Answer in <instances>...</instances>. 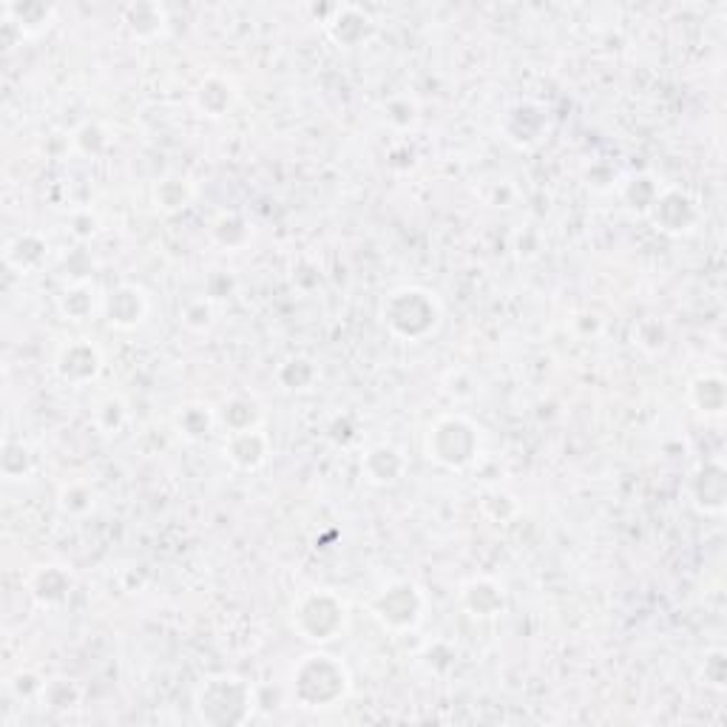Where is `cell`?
Returning <instances> with one entry per match:
<instances>
[{
    "instance_id": "6da1fadb",
    "label": "cell",
    "mask_w": 727,
    "mask_h": 727,
    "mask_svg": "<svg viewBox=\"0 0 727 727\" xmlns=\"http://www.w3.org/2000/svg\"><path fill=\"white\" fill-rule=\"evenodd\" d=\"M443 318L441 298L426 287L404 285L386 293L381 302V322L401 342H424Z\"/></svg>"
},
{
    "instance_id": "7a4b0ae2",
    "label": "cell",
    "mask_w": 727,
    "mask_h": 727,
    "mask_svg": "<svg viewBox=\"0 0 727 727\" xmlns=\"http://www.w3.org/2000/svg\"><path fill=\"white\" fill-rule=\"evenodd\" d=\"M293 694L304 708H333L350 694V670L333 654H307L293 668Z\"/></svg>"
},
{
    "instance_id": "3957f363",
    "label": "cell",
    "mask_w": 727,
    "mask_h": 727,
    "mask_svg": "<svg viewBox=\"0 0 727 727\" xmlns=\"http://www.w3.org/2000/svg\"><path fill=\"white\" fill-rule=\"evenodd\" d=\"M293 628L302 633V639L327 646L333 639L342 637L350 626V606L342 595L330 589H311L304 591L293 602Z\"/></svg>"
},
{
    "instance_id": "277c9868",
    "label": "cell",
    "mask_w": 727,
    "mask_h": 727,
    "mask_svg": "<svg viewBox=\"0 0 727 727\" xmlns=\"http://www.w3.org/2000/svg\"><path fill=\"white\" fill-rule=\"evenodd\" d=\"M424 450L438 466L461 472L481 455V430L466 415H443L426 432Z\"/></svg>"
},
{
    "instance_id": "5b68a950",
    "label": "cell",
    "mask_w": 727,
    "mask_h": 727,
    "mask_svg": "<svg viewBox=\"0 0 727 727\" xmlns=\"http://www.w3.org/2000/svg\"><path fill=\"white\" fill-rule=\"evenodd\" d=\"M375 620L390 631H412L421 626L426 613V597L421 586L410 580H395L379 591L370 602Z\"/></svg>"
},
{
    "instance_id": "8992f818",
    "label": "cell",
    "mask_w": 727,
    "mask_h": 727,
    "mask_svg": "<svg viewBox=\"0 0 727 727\" xmlns=\"http://www.w3.org/2000/svg\"><path fill=\"white\" fill-rule=\"evenodd\" d=\"M58 20V7L46 0H9L3 3V43L12 51L23 40L46 35Z\"/></svg>"
},
{
    "instance_id": "52a82bcc",
    "label": "cell",
    "mask_w": 727,
    "mask_h": 727,
    "mask_svg": "<svg viewBox=\"0 0 727 727\" xmlns=\"http://www.w3.org/2000/svg\"><path fill=\"white\" fill-rule=\"evenodd\" d=\"M322 23L327 38L338 49H358V46L370 43L375 35V18L364 7H355V3L330 7Z\"/></svg>"
},
{
    "instance_id": "ba28073f",
    "label": "cell",
    "mask_w": 727,
    "mask_h": 727,
    "mask_svg": "<svg viewBox=\"0 0 727 727\" xmlns=\"http://www.w3.org/2000/svg\"><path fill=\"white\" fill-rule=\"evenodd\" d=\"M648 216H651L654 228L662 230L668 236H682L690 234L699 222V208H696V199L690 194L679 188H665L654 197L651 208H648Z\"/></svg>"
},
{
    "instance_id": "9c48e42d",
    "label": "cell",
    "mask_w": 727,
    "mask_h": 727,
    "mask_svg": "<svg viewBox=\"0 0 727 727\" xmlns=\"http://www.w3.org/2000/svg\"><path fill=\"white\" fill-rule=\"evenodd\" d=\"M120 29L137 43H157L171 29V14L165 3L157 0H131L120 9Z\"/></svg>"
},
{
    "instance_id": "30bf717a",
    "label": "cell",
    "mask_w": 727,
    "mask_h": 727,
    "mask_svg": "<svg viewBox=\"0 0 727 727\" xmlns=\"http://www.w3.org/2000/svg\"><path fill=\"white\" fill-rule=\"evenodd\" d=\"M55 370H58V375L69 386H86L100 379L102 355L97 350V344H91L89 338H75V342H69L58 353Z\"/></svg>"
},
{
    "instance_id": "8fae6325",
    "label": "cell",
    "mask_w": 727,
    "mask_h": 727,
    "mask_svg": "<svg viewBox=\"0 0 727 727\" xmlns=\"http://www.w3.org/2000/svg\"><path fill=\"white\" fill-rule=\"evenodd\" d=\"M102 311H106L111 327L134 330L148 318L151 302H148V293L143 287L126 282V285H117L115 291L108 293L106 302H102Z\"/></svg>"
},
{
    "instance_id": "7c38bea8",
    "label": "cell",
    "mask_w": 727,
    "mask_h": 727,
    "mask_svg": "<svg viewBox=\"0 0 727 727\" xmlns=\"http://www.w3.org/2000/svg\"><path fill=\"white\" fill-rule=\"evenodd\" d=\"M71 589H75V574L66 566H38L32 571V577H29V595L43 608L63 606L71 597Z\"/></svg>"
},
{
    "instance_id": "4fadbf2b",
    "label": "cell",
    "mask_w": 727,
    "mask_h": 727,
    "mask_svg": "<svg viewBox=\"0 0 727 727\" xmlns=\"http://www.w3.org/2000/svg\"><path fill=\"white\" fill-rule=\"evenodd\" d=\"M225 458H228V461L234 463V469H239V472H256V469L265 466L267 458H271V441H267V435L259 426L242 432H228Z\"/></svg>"
},
{
    "instance_id": "5bb4252c",
    "label": "cell",
    "mask_w": 727,
    "mask_h": 727,
    "mask_svg": "<svg viewBox=\"0 0 727 727\" xmlns=\"http://www.w3.org/2000/svg\"><path fill=\"white\" fill-rule=\"evenodd\" d=\"M361 472L373 487H395L406 474V458L390 443H375L361 458Z\"/></svg>"
},
{
    "instance_id": "9a60e30c",
    "label": "cell",
    "mask_w": 727,
    "mask_h": 727,
    "mask_svg": "<svg viewBox=\"0 0 727 727\" xmlns=\"http://www.w3.org/2000/svg\"><path fill=\"white\" fill-rule=\"evenodd\" d=\"M461 606L478 620H492L507 608V591L492 577H472L469 582H463Z\"/></svg>"
},
{
    "instance_id": "2e32d148",
    "label": "cell",
    "mask_w": 727,
    "mask_h": 727,
    "mask_svg": "<svg viewBox=\"0 0 727 727\" xmlns=\"http://www.w3.org/2000/svg\"><path fill=\"white\" fill-rule=\"evenodd\" d=\"M234 82L225 75H219V71L205 75L203 80L197 82V89H194V108H197L203 117H208V120H222V117L234 108Z\"/></svg>"
},
{
    "instance_id": "e0dca14e",
    "label": "cell",
    "mask_w": 727,
    "mask_h": 727,
    "mask_svg": "<svg viewBox=\"0 0 727 727\" xmlns=\"http://www.w3.org/2000/svg\"><path fill=\"white\" fill-rule=\"evenodd\" d=\"M690 498L703 512L719 514L725 509V469L719 461H708L690 481Z\"/></svg>"
},
{
    "instance_id": "ac0fdd59",
    "label": "cell",
    "mask_w": 727,
    "mask_h": 727,
    "mask_svg": "<svg viewBox=\"0 0 727 727\" xmlns=\"http://www.w3.org/2000/svg\"><path fill=\"white\" fill-rule=\"evenodd\" d=\"M3 259H7V265L12 267V271L26 276V273L38 271V267L49 259V242L40 234H35V230H26V234L12 236V239L7 242Z\"/></svg>"
},
{
    "instance_id": "d6986e66",
    "label": "cell",
    "mask_w": 727,
    "mask_h": 727,
    "mask_svg": "<svg viewBox=\"0 0 727 727\" xmlns=\"http://www.w3.org/2000/svg\"><path fill=\"white\" fill-rule=\"evenodd\" d=\"M509 134V143L514 146H534L540 139V134L546 131V115L540 106H531V102H518L514 108H509L507 122H503Z\"/></svg>"
},
{
    "instance_id": "ffe728a7",
    "label": "cell",
    "mask_w": 727,
    "mask_h": 727,
    "mask_svg": "<svg viewBox=\"0 0 727 727\" xmlns=\"http://www.w3.org/2000/svg\"><path fill=\"white\" fill-rule=\"evenodd\" d=\"M194 197H197V188L188 177H163L154 185V205L163 214H179L194 203Z\"/></svg>"
},
{
    "instance_id": "44dd1931",
    "label": "cell",
    "mask_w": 727,
    "mask_h": 727,
    "mask_svg": "<svg viewBox=\"0 0 727 727\" xmlns=\"http://www.w3.org/2000/svg\"><path fill=\"white\" fill-rule=\"evenodd\" d=\"M690 404L703 415L719 417L725 412V379L721 375H699L690 384Z\"/></svg>"
},
{
    "instance_id": "7402d4cb",
    "label": "cell",
    "mask_w": 727,
    "mask_h": 727,
    "mask_svg": "<svg viewBox=\"0 0 727 727\" xmlns=\"http://www.w3.org/2000/svg\"><path fill=\"white\" fill-rule=\"evenodd\" d=\"M210 236H214V242L222 247V250H239V247H245L247 242H250L254 228H250V222H247L245 216L230 210V214L216 216Z\"/></svg>"
},
{
    "instance_id": "603a6c76",
    "label": "cell",
    "mask_w": 727,
    "mask_h": 727,
    "mask_svg": "<svg viewBox=\"0 0 727 727\" xmlns=\"http://www.w3.org/2000/svg\"><path fill=\"white\" fill-rule=\"evenodd\" d=\"M0 469L7 481H29L38 469V461L23 441H7L3 455H0Z\"/></svg>"
},
{
    "instance_id": "cb8c5ba5",
    "label": "cell",
    "mask_w": 727,
    "mask_h": 727,
    "mask_svg": "<svg viewBox=\"0 0 727 727\" xmlns=\"http://www.w3.org/2000/svg\"><path fill=\"white\" fill-rule=\"evenodd\" d=\"M259 404L250 395H234L222 406V424L228 426V432L254 430V426H259Z\"/></svg>"
},
{
    "instance_id": "d4e9b609",
    "label": "cell",
    "mask_w": 727,
    "mask_h": 727,
    "mask_svg": "<svg viewBox=\"0 0 727 727\" xmlns=\"http://www.w3.org/2000/svg\"><path fill=\"white\" fill-rule=\"evenodd\" d=\"M58 307L69 322H86L95 313V287L86 282H75L60 293Z\"/></svg>"
},
{
    "instance_id": "484cf974",
    "label": "cell",
    "mask_w": 727,
    "mask_h": 727,
    "mask_svg": "<svg viewBox=\"0 0 727 727\" xmlns=\"http://www.w3.org/2000/svg\"><path fill=\"white\" fill-rule=\"evenodd\" d=\"M214 410L205 404H185L177 412V430L179 435H185L188 441H203L214 430Z\"/></svg>"
},
{
    "instance_id": "4316f807",
    "label": "cell",
    "mask_w": 727,
    "mask_h": 727,
    "mask_svg": "<svg viewBox=\"0 0 727 727\" xmlns=\"http://www.w3.org/2000/svg\"><path fill=\"white\" fill-rule=\"evenodd\" d=\"M316 379L318 370L307 358H291L278 367V384L285 386L287 393H304V390H311L316 384Z\"/></svg>"
},
{
    "instance_id": "83f0119b",
    "label": "cell",
    "mask_w": 727,
    "mask_h": 727,
    "mask_svg": "<svg viewBox=\"0 0 727 727\" xmlns=\"http://www.w3.org/2000/svg\"><path fill=\"white\" fill-rule=\"evenodd\" d=\"M60 509L71 518H82V514H89L95 509V492L86 483H69L60 492Z\"/></svg>"
},
{
    "instance_id": "f1b7e54d",
    "label": "cell",
    "mask_w": 727,
    "mask_h": 727,
    "mask_svg": "<svg viewBox=\"0 0 727 727\" xmlns=\"http://www.w3.org/2000/svg\"><path fill=\"white\" fill-rule=\"evenodd\" d=\"M75 146L80 148L82 154H100L102 148L108 146L106 131H102L97 122H86V126H80L75 131Z\"/></svg>"
},
{
    "instance_id": "f546056e",
    "label": "cell",
    "mask_w": 727,
    "mask_h": 727,
    "mask_svg": "<svg viewBox=\"0 0 727 727\" xmlns=\"http://www.w3.org/2000/svg\"><path fill=\"white\" fill-rule=\"evenodd\" d=\"M183 322L188 324L190 330H208L210 322H214V304H210V298L190 302L183 311Z\"/></svg>"
}]
</instances>
